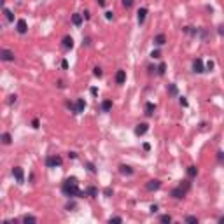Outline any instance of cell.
<instances>
[{"label": "cell", "instance_id": "obj_37", "mask_svg": "<svg viewBox=\"0 0 224 224\" xmlns=\"http://www.w3.org/2000/svg\"><path fill=\"white\" fill-rule=\"evenodd\" d=\"M105 18H107V19H112V18H114V12L107 11V12H105Z\"/></svg>", "mask_w": 224, "mask_h": 224}, {"label": "cell", "instance_id": "obj_18", "mask_svg": "<svg viewBox=\"0 0 224 224\" xmlns=\"http://www.w3.org/2000/svg\"><path fill=\"white\" fill-rule=\"evenodd\" d=\"M196 175H198V168H196L194 165L187 166V177H189V179H194Z\"/></svg>", "mask_w": 224, "mask_h": 224}, {"label": "cell", "instance_id": "obj_5", "mask_svg": "<svg viewBox=\"0 0 224 224\" xmlns=\"http://www.w3.org/2000/svg\"><path fill=\"white\" fill-rule=\"evenodd\" d=\"M193 72L194 74H203L205 72V65H203L201 58H196L194 61H193Z\"/></svg>", "mask_w": 224, "mask_h": 224}, {"label": "cell", "instance_id": "obj_29", "mask_svg": "<svg viewBox=\"0 0 224 224\" xmlns=\"http://www.w3.org/2000/svg\"><path fill=\"white\" fill-rule=\"evenodd\" d=\"M217 161H219L221 165L224 163V152H222V151H219V152H217Z\"/></svg>", "mask_w": 224, "mask_h": 224}, {"label": "cell", "instance_id": "obj_1", "mask_svg": "<svg viewBox=\"0 0 224 224\" xmlns=\"http://www.w3.org/2000/svg\"><path fill=\"white\" fill-rule=\"evenodd\" d=\"M79 180H77V177H67L61 184V193L65 196H79V198H82V196H88L86 194V191H81L79 189Z\"/></svg>", "mask_w": 224, "mask_h": 224}, {"label": "cell", "instance_id": "obj_17", "mask_svg": "<svg viewBox=\"0 0 224 224\" xmlns=\"http://www.w3.org/2000/svg\"><path fill=\"white\" fill-rule=\"evenodd\" d=\"M75 107H77V114H81V112H84V109H86V102H84L82 98H79L75 102Z\"/></svg>", "mask_w": 224, "mask_h": 224}, {"label": "cell", "instance_id": "obj_23", "mask_svg": "<svg viewBox=\"0 0 224 224\" xmlns=\"http://www.w3.org/2000/svg\"><path fill=\"white\" fill-rule=\"evenodd\" d=\"M156 72H158V75H165V72H166V63H159L158 68H156Z\"/></svg>", "mask_w": 224, "mask_h": 224}, {"label": "cell", "instance_id": "obj_9", "mask_svg": "<svg viewBox=\"0 0 224 224\" xmlns=\"http://www.w3.org/2000/svg\"><path fill=\"white\" fill-rule=\"evenodd\" d=\"M16 30H18V33H26L28 30V25L25 19H18V23H16Z\"/></svg>", "mask_w": 224, "mask_h": 224}, {"label": "cell", "instance_id": "obj_25", "mask_svg": "<svg viewBox=\"0 0 224 224\" xmlns=\"http://www.w3.org/2000/svg\"><path fill=\"white\" fill-rule=\"evenodd\" d=\"M23 222H25V224H35V222H37V217H33V215H25V217H23Z\"/></svg>", "mask_w": 224, "mask_h": 224}, {"label": "cell", "instance_id": "obj_36", "mask_svg": "<svg viewBox=\"0 0 224 224\" xmlns=\"http://www.w3.org/2000/svg\"><path fill=\"white\" fill-rule=\"evenodd\" d=\"M212 68H214V61H208L205 65V70H212Z\"/></svg>", "mask_w": 224, "mask_h": 224}, {"label": "cell", "instance_id": "obj_15", "mask_svg": "<svg viewBox=\"0 0 224 224\" xmlns=\"http://www.w3.org/2000/svg\"><path fill=\"white\" fill-rule=\"evenodd\" d=\"M166 42V37H165V33H158L156 37H154V44L156 46H163Z\"/></svg>", "mask_w": 224, "mask_h": 224}, {"label": "cell", "instance_id": "obj_42", "mask_svg": "<svg viewBox=\"0 0 224 224\" xmlns=\"http://www.w3.org/2000/svg\"><path fill=\"white\" fill-rule=\"evenodd\" d=\"M70 208H75V203H67V210Z\"/></svg>", "mask_w": 224, "mask_h": 224}, {"label": "cell", "instance_id": "obj_44", "mask_svg": "<svg viewBox=\"0 0 224 224\" xmlns=\"http://www.w3.org/2000/svg\"><path fill=\"white\" fill-rule=\"evenodd\" d=\"M82 44H84V46H89V44H91V39H84Z\"/></svg>", "mask_w": 224, "mask_h": 224}, {"label": "cell", "instance_id": "obj_8", "mask_svg": "<svg viewBox=\"0 0 224 224\" xmlns=\"http://www.w3.org/2000/svg\"><path fill=\"white\" fill-rule=\"evenodd\" d=\"M159 187H161V180H158V179H152V180H149L145 184L147 191H158Z\"/></svg>", "mask_w": 224, "mask_h": 224}, {"label": "cell", "instance_id": "obj_10", "mask_svg": "<svg viewBox=\"0 0 224 224\" xmlns=\"http://www.w3.org/2000/svg\"><path fill=\"white\" fill-rule=\"evenodd\" d=\"M61 47H63V49H72V47H74V39H72L70 35L63 37V40H61Z\"/></svg>", "mask_w": 224, "mask_h": 224}, {"label": "cell", "instance_id": "obj_20", "mask_svg": "<svg viewBox=\"0 0 224 224\" xmlns=\"http://www.w3.org/2000/svg\"><path fill=\"white\" fill-rule=\"evenodd\" d=\"M100 109H102L103 112H109V110L112 109V102H110V100H103V102H102V107H100Z\"/></svg>", "mask_w": 224, "mask_h": 224}, {"label": "cell", "instance_id": "obj_30", "mask_svg": "<svg viewBox=\"0 0 224 224\" xmlns=\"http://www.w3.org/2000/svg\"><path fill=\"white\" fill-rule=\"evenodd\" d=\"M123 5H124L126 9H130V7L133 5V0H123Z\"/></svg>", "mask_w": 224, "mask_h": 224}, {"label": "cell", "instance_id": "obj_24", "mask_svg": "<svg viewBox=\"0 0 224 224\" xmlns=\"http://www.w3.org/2000/svg\"><path fill=\"white\" fill-rule=\"evenodd\" d=\"M177 93H179V91H177V86H175L173 82L168 84V95H172V96H177Z\"/></svg>", "mask_w": 224, "mask_h": 224}, {"label": "cell", "instance_id": "obj_13", "mask_svg": "<svg viewBox=\"0 0 224 224\" xmlns=\"http://www.w3.org/2000/svg\"><path fill=\"white\" fill-rule=\"evenodd\" d=\"M82 19H84V16H82V14H79V12L72 14V23H74L75 26H81V25H82Z\"/></svg>", "mask_w": 224, "mask_h": 224}, {"label": "cell", "instance_id": "obj_45", "mask_svg": "<svg viewBox=\"0 0 224 224\" xmlns=\"http://www.w3.org/2000/svg\"><path fill=\"white\" fill-rule=\"evenodd\" d=\"M151 212H152V214L154 212H158V205H152V207H151Z\"/></svg>", "mask_w": 224, "mask_h": 224}, {"label": "cell", "instance_id": "obj_6", "mask_svg": "<svg viewBox=\"0 0 224 224\" xmlns=\"http://www.w3.org/2000/svg\"><path fill=\"white\" fill-rule=\"evenodd\" d=\"M170 194H172V198H175V200H182L184 196L187 194V191H186L184 187H180V186H179V187L172 189V193H170Z\"/></svg>", "mask_w": 224, "mask_h": 224}, {"label": "cell", "instance_id": "obj_31", "mask_svg": "<svg viewBox=\"0 0 224 224\" xmlns=\"http://www.w3.org/2000/svg\"><path fill=\"white\" fill-rule=\"evenodd\" d=\"M159 56H161V53H159V51H158V49H156V51H152V53H151V58H154V60H158Z\"/></svg>", "mask_w": 224, "mask_h": 224}, {"label": "cell", "instance_id": "obj_34", "mask_svg": "<svg viewBox=\"0 0 224 224\" xmlns=\"http://www.w3.org/2000/svg\"><path fill=\"white\" fill-rule=\"evenodd\" d=\"M179 102H180V105H182V107H187V100H186V96H180V100H179Z\"/></svg>", "mask_w": 224, "mask_h": 224}, {"label": "cell", "instance_id": "obj_39", "mask_svg": "<svg viewBox=\"0 0 224 224\" xmlns=\"http://www.w3.org/2000/svg\"><path fill=\"white\" fill-rule=\"evenodd\" d=\"M61 67L67 70V68H68V61H67V60H63V61H61Z\"/></svg>", "mask_w": 224, "mask_h": 224}, {"label": "cell", "instance_id": "obj_27", "mask_svg": "<svg viewBox=\"0 0 224 224\" xmlns=\"http://www.w3.org/2000/svg\"><path fill=\"white\" fill-rule=\"evenodd\" d=\"M159 221H161V222H172V215L165 214V215H161V217H159Z\"/></svg>", "mask_w": 224, "mask_h": 224}, {"label": "cell", "instance_id": "obj_11", "mask_svg": "<svg viewBox=\"0 0 224 224\" xmlns=\"http://www.w3.org/2000/svg\"><path fill=\"white\" fill-rule=\"evenodd\" d=\"M145 16H147V9H145V7L138 9V12H137V21H138V25H142V23L145 21Z\"/></svg>", "mask_w": 224, "mask_h": 224}, {"label": "cell", "instance_id": "obj_38", "mask_svg": "<svg viewBox=\"0 0 224 224\" xmlns=\"http://www.w3.org/2000/svg\"><path fill=\"white\" fill-rule=\"evenodd\" d=\"M32 128H39V119H33V121H32Z\"/></svg>", "mask_w": 224, "mask_h": 224}, {"label": "cell", "instance_id": "obj_22", "mask_svg": "<svg viewBox=\"0 0 224 224\" xmlns=\"http://www.w3.org/2000/svg\"><path fill=\"white\" fill-rule=\"evenodd\" d=\"M2 9H4V14H5V19L9 21V23H12V21H14V14L11 12L7 7H2Z\"/></svg>", "mask_w": 224, "mask_h": 224}, {"label": "cell", "instance_id": "obj_35", "mask_svg": "<svg viewBox=\"0 0 224 224\" xmlns=\"http://www.w3.org/2000/svg\"><path fill=\"white\" fill-rule=\"evenodd\" d=\"M16 100H18V96H16V95H11V96H9V103H16Z\"/></svg>", "mask_w": 224, "mask_h": 224}, {"label": "cell", "instance_id": "obj_2", "mask_svg": "<svg viewBox=\"0 0 224 224\" xmlns=\"http://www.w3.org/2000/svg\"><path fill=\"white\" fill-rule=\"evenodd\" d=\"M63 159L60 156H47L46 158V166L47 168H56V166H61Z\"/></svg>", "mask_w": 224, "mask_h": 224}, {"label": "cell", "instance_id": "obj_4", "mask_svg": "<svg viewBox=\"0 0 224 224\" xmlns=\"http://www.w3.org/2000/svg\"><path fill=\"white\" fill-rule=\"evenodd\" d=\"M14 53L9 51V49H0V60L2 61H14Z\"/></svg>", "mask_w": 224, "mask_h": 224}, {"label": "cell", "instance_id": "obj_3", "mask_svg": "<svg viewBox=\"0 0 224 224\" xmlns=\"http://www.w3.org/2000/svg\"><path fill=\"white\" fill-rule=\"evenodd\" d=\"M12 175H14V179L18 180V184H23V182H25V172H23V168L21 166H14L12 168Z\"/></svg>", "mask_w": 224, "mask_h": 224}, {"label": "cell", "instance_id": "obj_32", "mask_svg": "<svg viewBox=\"0 0 224 224\" xmlns=\"http://www.w3.org/2000/svg\"><path fill=\"white\" fill-rule=\"evenodd\" d=\"M109 222H123V219H121V217H110V219H109Z\"/></svg>", "mask_w": 224, "mask_h": 224}, {"label": "cell", "instance_id": "obj_26", "mask_svg": "<svg viewBox=\"0 0 224 224\" xmlns=\"http://www.w3.org/2000/svg\"><path fill=\"white\" fill-rule=\"evenodd\" d=\"M186 222H191V224H198V217H194V215H187L186 219H184Z\"/></svg>", "mask_w": 224, "mask_h": 224}, {"label": "cell", "instance_id": "obj_19", "mask_svg": "<svg viewBox=\"0 0 224 224\" xmlns=\"http://www.w3.org/2000/svg\"><path fill=\"white\" fill-rule=\"evenodd\" d=\"M86 194L91 196V198H96V196H98V189L95 187V186H89V187L86 189Z\"/></svg>", "mask_w": 224, "mask_h": 224}, {"label": "cell", "instance_id": "obj_16", "mask_svg": "<svg viewBox=\"0 0 224 224\" xmlns=\"http://www.w3.org/2000/svg\"><path fill=\"white\" fill-rule=\"evenodd\" d=\"M154 112H156V105L147 102L145 103V116H154Z\"/></svg>", "mask_w": 224, "mask_h": 224}, {"label": "cell", "instance_id": "obj_33", "mask_svg": "<svg viewBox=\"0 0 224 224\" xmlns=\"http://www.w3.org/2000/svg\"><path fill=\"white\" fill-rule=\"evenodd\" d=\"M86 166H88V170H89V172H93V173L96 172V168H95V165H93V163H86Z\"/></svg>", "mask_w": 224, "mask_h": 224}, {"label": "cell", "instance_id": "obj_40", "mask_svg": "<svg viewBox=\"0 0 224 224\" xmlns=\"http://www.w3.org/2000/svg\"><path fill=\"white\" fill-rule=\"evenodd\" d=\"M103 193H105V196H110V194H112V189H110V187H107V189L103 191Z\"/></svg>", "mask_w": 224, "mask_h": 224}, {"label": "cell", "instance_id": "obj_41", "mask_svg": "<svg viewBox=\"0 0 224 224\" xmlns=\"http://www.w3.org/2000/svg\"><path fill=\"white\" fill-rule=\"evenodd\" d=\"M68 158H70V159H75V158H77V152H68Z\"/></svg>", "mask_w": 224, "mask_h": 224}, {"label": "cell", "instance_id": "obj_43", "mask_svg": "<svg viewBox=\"0 0 224 224\" xmlns=\"http://www.w3.org/2000/svg\"><path fill=\"white\" fill-rule=\"evenodd\" d=\"M96 4H98L100 7H103V5H105V0H96Z\"/></svg>", "mask_w": 224, "mask_h": 224}, {"label": "cell", "instance_id": "obj_21", "mask_svg": "<svg viewBox=\"0 0 224 224\" xmlns=\"http://www.w3.org/2000/svg\"><path fill=\"white\" fill-rule=\"evenodd\" d=\"M11 142H12V137H11V133H2V144L9 145Z\"/></svg>", "mask_w": 224, "mask_h": 224}, {"label": "cell", "instance_id": "obj_28", "mask_svg": "<svg viewBox=\"0 0 224 224\" xmlns=\"http://www.w3.org/2000/svg\"><path fill=\"white\" fill-rule=\"evenodd\" d=\"M93 74H95V77H102V75H103V72H102L100 67H95V68H93Z\"/></svg>", "mask_w": 224, "mask_h": 224}, {"label": "cell", "instance_id": "obj_14", "mask_svg": "<svg viewBox=\"0 0 224 224\" xmlns=\"http://www.w3.org/2000/svg\"><path fill=\"white\" fill-rule=\"evenodd\" d=\"M119 173H123V175H133V168L128 166V165H121V166H119Z\"/></svg>", "mask_w": 224, "mask_h": 224}, {"label": "cell", "instance_id": "obj_7", "mask_svg": "<svg viewBox=\"0 0 224 224\" xmlns=\"http://www.w3.org/2000/svg\"><path fill=\"white\" fill-rule=\"evenodd\" d=\"M147 130H149V124H147V123H138L137 128H135V135H137V137H142V135L147 133Z\"/></svg>", "mask_w": 224, "mask_h": 224}, {"label": "cell", "instance_id": "obj_46", "mask_svg": "<svg viewBox=\"0 0 224 224\" xmlns=\"http://www.w3.org/2000/svg\"><path fill=\"white\" fill-rule=\"evenodd\" d=\"M219 33L224 35V26H219Z\"/></svg>", "mask_w": 224, "mask_h": 224}, {"label": "cell", "instance_id": "obj_12", "mask_svg": "<svg viewBox=\"0 0 224 224\" xmlns=\"http://www.w3.org/2000/svg\"><path fill=\"white\" fill-rule=\"evenodd\" d=\"M116 82L117 84H124L126 82V72L124 70H117V74H116Z\"/></svg>", "mask_w": 224, "mask_h": 224}]
</instances>
